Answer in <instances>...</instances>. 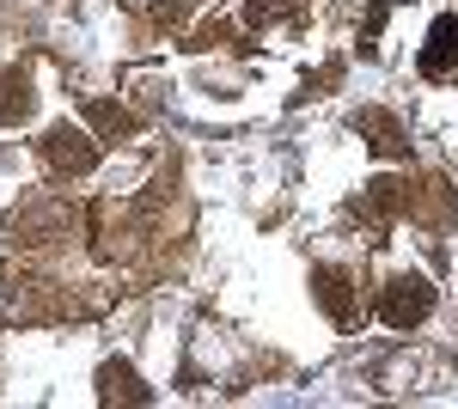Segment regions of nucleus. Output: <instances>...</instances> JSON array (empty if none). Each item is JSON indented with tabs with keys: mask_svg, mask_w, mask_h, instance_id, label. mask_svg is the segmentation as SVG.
<instances>
[{
	"mask_svg": "<svg viewBox=\"0 0 458 409\" xmlns=\"http://www.w3.org/2000/svg\"><path fill=\"white\" fill-rule=\"evenodd\" d=\"M428 311H434V287H428L422 275H391V281H386V294H379V318H386L391 330L422 324Z\"/></svg>",
	"mask_w": 458,
	"mask_h": 409,
	"instance_id": "f257e3e1",
	"label": "nucleus"
},
{
	"mask_svg": "<svg viewBox=\"0 0 458 409\" xmlns=\"http://www.w3.org/2000/svg\"><path fill=\"white\" fill-rule=\"evenodd\" d=\"M43 159H49L55 171H73V177H80V171L98 166V147L80 135V129H68V123H62V129H49V135H43Z\"/></svg>",
	"mask_w": 458,
	"mask_h": 409,
	"instance_id": "f03ea898",
	"label": "nucleus"
},
{
	"mask_svg": "<svg viewBox=\"0 0 458 409\" xmlns=\"http://www.w3.org/2000/svg\"><path fill=\"white\" fill-rule=\"evenodd\" d=\"M446 68H458V19H434V31H428V49H422V73L428 80H440Z\"/></svg>",
	"mask_w": 458,
	"mask_h": 409,
	"instance_id": "7ed1b4c3",
	"label": "nucleus"
},
{
	"mask_svg": "<svg viewBox=\"0 0 458 409\" xmlns=\"http://www.w3.org/2000/svg\"><path fill=\"white\" fill-rule=\"evenodd\" d=\"M31 116V80L19 68L0 73V123H25Z\"/></svg>",
	"mask_w": 458,
	"mask_h": 409,
	"instance_id": "20e7f679",
	"label": "nucleus"
},
{
	"mask_svg": "<svg viewBox=\"0 0 458 409\" xmlns=\"http://www.w3.org/2000/svg\"><path fill=\"white\" fill-rule=\"evenodd\" d=\"M360 129L373 135V153H403V129L391 123L386 110H367V116H360Z\"/></svg>",
	"mask_w": 458,
	"mask_h": 409,
	"instance_id": "39448f33",
	"label": "nucleus"
},
{
	"mask_svg": "<svg viewBox=\"0 0 458 409\" xmlns=\"http://www.w3.org/2000/svg\"><path fill=\"white\" fill-rule=\"evenodd\" d=\"M86 116H92L105 135H135V116H129L123 104H110V98H92V104H86Z\"/></svg>",
	"mask_w": 458,
	"mask_h": 409,
	"instance_id": "423d86ee",
	"label": "nucleus"
},
{
	"mask_svg": "<svg viewBox=\"0 0 458 409\" xmlns=\"http://www.w3.org/2000/svg\"><path fill=\"white\" fill-rule=\"evenodd\" d=\"M98 379H105V397H116V391H123L129 404H147V391L135 385V373H129V367H116V361H110V367H105Z\"/></svg>",
	"mask_w": 458,
	"mask_h": 409,
	"instance_id": "0eeeda50",
	"label": "nucleus"
}]
</instances>
